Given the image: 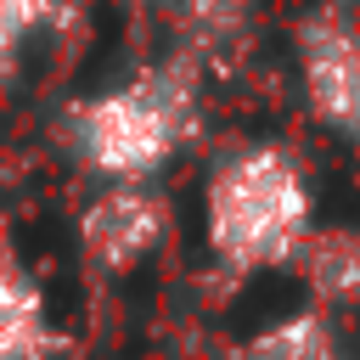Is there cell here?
<instances>
[{
    "label": "cell",
    "instance_id": "6da1fadb",
    "mask_svg": "<svg viewBox=\"0 0 360 360\" xmlns=\"http://www.w3.org/2000/svg\"><path fill=\"white\" fill-rule=\"evenodd\" d=\"M315 236V191L287 146L253 141L225 152L202 180V248L231 276L298 264Z\"/></svg>",
    "mask_w": 360,
    "mask_h": 360
},
{
    "label": "cell",
    "instance_id": "7a4b0ae2",
    "mask_svg": "<svg viewBox=\"0 0 360 360\" xmlns=\"http://www.w3.org/2000/svg\"><path fill=\"white\" fill-rule=\"evenodd\" d=\"M191 84L163 68L124 79L73 112V152L101 186H152V174L186 146Z\"/></svg>",
    "mask_w": 360,
    "mask_h": 360
},
{
    "label": "cell",
    "instance_id": "3957f363",
    "mask_svg": "<svg viewBox=\"0 0 360 360\" xmlns=\"http://www.w3.org/2000/svg\"><path fill=\"white\" fill-rule=\"evenodd\" d=\"M169 236V208L152 186H101L79 214V248L96 270L124 276L146 264Z\"/></svg>",
    "mask_w": 360,
    "mask_h": 360
},
{
    "label": "cell",
    "instance_id": "277c9868",
    "mask_svg": "<svg viewBox=\"0 0 360 360\" xmlns=\"http://www.w3.org/2000/svg\"><path fill=\"white\" fill-rule=\"evenodd\" d=\"M298 79H304V101L309 112L332 129L360 141V28L321 17L304 28L298 45Z\"/></svg>",
    "mask_w": 360,
    "mask_h": 360
},
{
    "label": "cell",
    "instance_id": "5b68a950",
    "mask_svg": "<svg viewBox=\"0 0 360 360\" xmlns=\"http://www.w3.org/2000/svg\"><path fill=\"white\" fill-rule=\"evenodd\" d=\"M56 354L62 326L45 281L17 253H0V360H56Z\"/></svg>",
    "mask_w": 360,
    "mask_h": 360
},
{
    "label": "cell",
    "instance_id": "8992f818",
    "mask_svg": "<svg viewBox=\"0 0 360 360\" xmlns=\"http://www.w3.org/2000/svg\"><path fill=\"white\" fill-rule=\"evenodd\" d=\"M236 360H349V349H343V332H338L332 309L298 304V309L270 315V321L242 343Z\"/></svg>",
    "mask_w": 360,
    "mask_h": 360
},
{
    "label": "cell",
    "instance_id": "52a82bcc",
    "mask_svg": "<svg viewBox=\"0 0 360 360\" xmlns=\"http://www.w3.org/2000/svg\"><path fill=\"white\" fill-rule=\"evenodd\" d=\"M298 276L321 309L360 304V231H315L298 253Z\"/></svg>",
    "mask_w": 360,
    "mask_h": 360
},
{
    "label": "cell",
    "instance_id": "ba28073f",
    "mask_svg": "<svg viewBox=\"0 0 360 360\" xmlns=\"http://www.w3.org/2000/svg\"><path fill=\"white\" fill-rule=\"evenodd\" d=\"M180 17L197 39H225L248 17V0H180Z\"/></svg>",
    "mask_w": 360,
    "mask_h": 360
},
{
    "label": "cell",
    "instance_id": "9c48e42d",
    "mask_svg": "<svg viewBox=\"0 0 360 360\" xmlns=\"http://www.w3.org/2000/svg\"><path fill=\"white\" fill-rule=\"evenodd\" d=\"M51 6H56V0H0V22H6L11 34H28L34 22L51 17Z\"/></svg>",
    "mask_w": 360,
    "mask_h": 360
}]
</instances>
